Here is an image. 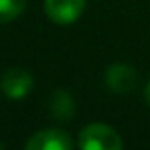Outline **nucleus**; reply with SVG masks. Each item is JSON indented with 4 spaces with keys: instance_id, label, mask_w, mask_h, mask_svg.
I'll list each match as a JSON object with an SVG mask.
<instances>
[{
    "instance_id": "8",
    "label": "nucleus",
    "mask_w": 150,
    "mask_h": 150,
    "mask_svg": "<svg viewBox=\"0 0 150 150\" xmlns=\"http://www.w3.org/2000/svg\"><path fill=\"white\" fill-rule=\"evenodd\" d=\"M144 95H146V101L150 103V82L146 84V89H144Z\"/></svg>"
},
{
    "instance_id": "9",
    "label": "nucleus",
    "mask_w": 150,
    "mask_h": 150,
    "mask_svg": "<svg viewBox=\"0 0 150 150\" xmlns=\"http://www.w3.org/2000/svg\"><path fill=\"white\" fill-rule=\"evenodd\" d=\"M4 146H6V144H4V143H2V141H0V150H2Z\"/></svg>"
},
{
    "instance_id": "6",
    "label": "nucleus",
    "mask_w": 150,
    "mask_h": 150,
    "mask_svg": "<svg viewBox=\"0 0 150 150\" xmlns=\"http://www.w3.org/2000/svg\"><path fill=\"white\" fill-rule=\"evenodd\" d=\"M50 110L53 114V118H57L61 122H69L74 116V112H76L74 99L65 89H55L50 97Z\"/></svg>"
},
{
    "instance_id": "2",
    "label": "nucleus",
    "mask_w": 150,
    "mask_h": 150,
    "mask_svg": "<svg viewBox=\"0 0 150 150\" xmlns=\"http://www.w3.org/2000/svg\"><path fill=\"white\" fill-rule=\"evenodd\" d=\"M74 141L70 135L61 129H42L29 137L25 143L27 150H70Z\"/></svg>"
},
{
    "instance_id": "4",
    "label": "nucleus",
    "mask_w": 150,
    "mask_h": 150,
    "mask_svg": "<svg viewBox=\"0 0 150 150\" xmlns=\"http://www.w3.org/2000/svg\"><path fill=\"white\" fill-rule=\"evenodd\" d=\"M105 82L108 86V89L112 93H118V95H125V93H131L133 89L139 84V76H137V70L129 65H122V63H116V65L108 67L105 74Z\"/></svg>"
},
{
    "instance_id": "7",
    "label": "nucleus",
    "mask_w": 150,
    "mask_h": 150,
    "mask_svg": "<svg viewBox=\"0 0 150 150\" xmlns=\"http://www.w3.org/2000/svg\"><path fill=\"white\" fill-rule=\"evenodd\" d=\"M27 0H0V23L17 19L25 11Z\"/></svg>"
},
{
    "instance_id": "3",
    "label": "nucleus",
    "mask_w": 150,
    "mask_h": 150,
    "mask_svg": "<svg viewBox=\"0 0 150 150\" xmlns=\"http://www.w3.org/2000/svg\"><path fill=\"white\" fill-rule=\"evenodd\" d=\"M86 8V0H44L46 15L57 25L74 23Z\"/></svg>"
},
{
    "instance_id": "5",
    "label": "nucleus",
    "mask_w": 150,
    "mask_h": 150,
    "mask_svg": "<svg viewBox=\"0 0 150 150\" xmlns=\"http://www.w3.org/2000/svg\"><path fill=\"white\" fill-rule=\"evenodd\" d=\"M33 74L25 69H10L2 76V91L10 99H23L33 89Z\"/></svg>"
},
{
    "instance_id": "1",
    "label": "nucleus",
    "mask_w": 150,
    "mask_h": 150,
    "mask_svg": "<svg viewBox=\"0 0 150 150\" xmlns=\"http://www.w3.org/2000/svg\"><path fill=\"white\" fill-rule=\"evenodd\" d=\"M78 146L82 150H120L124 146V141L110 125L89 124L80 131Z\"/></svg>"
}]
</instances>
